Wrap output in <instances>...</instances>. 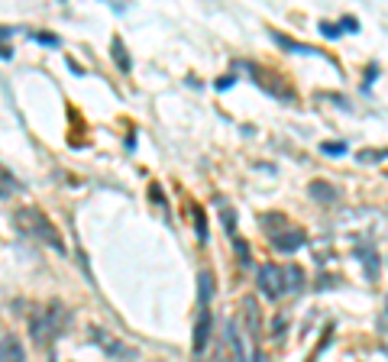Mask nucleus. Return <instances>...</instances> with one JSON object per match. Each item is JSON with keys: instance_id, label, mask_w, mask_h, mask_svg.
<instances>
[{"instance_id": "nucleus-5", "label": "nucleus", "mask_w": 388, "mask_h": 362, "mask_svg": "<svg viewBox=\"0 0 388 362\" xmlns=\"http://www.w3.org/2000/svg\"><path fill=\"white\" fill-rule=\"evenodd\" d=\"M88 337L101 346L107 356H117V359H130V356H133V349H130V346H123L120 340H113L107 330H101V327H91V330H88Z\"/></svg>"}, {"instance_id": "nucleus-16", "label": "nucleus", "mask_w": 388, "mask_h": 362, "mask_svg": "<svg viewBox=\"0 0 388 362\" xmlns=\"http://www.w3.org/2000/svg\"><path fill=\"white\" fill-rule=\"evenodd\" d=\"M194 223H198V239H201V243H207V220H204L201 207H194Z\"/></svg>"}, {"instance_id": "nucleus-7", "label": "nucleus", "mask_w": 388, "mask_h": 362, "mask_svg": "<svg viewBox=\"0 0 388 362\" xmlns=\"http://www.w3.org/2000/svg\"><path fill=\"white\" fill-rule=\"evenodd\" d=\"M0 362H26V349L17 337L0 340Z\"/></svg>"}, {"instance_id": "nucleus-21", "label": "nucleus", "mask_w": 388, "mask_h": 362, "mask_svg": "<svg viewBox=\"0 0 388 362\" xmlns=\"http://www.w3.org/2000/svg\"><path fill=\"white\" fill-rule=\"evenodd\" d=\"M382 330H388V307H385V317H382V323H379Z\"/></svg>"}, {"instance_id": "nucleus-2", "label": "nucleus", "mask_w": 388, "mask_h": 362, "mask_svg": "<svg viewBox=\"0 0 388 362\" xmlns=\"http://www.w3.org/2000/svg\"><path fill=\"white\" fill-rule=\"evenodd\" d=\"M13 227L23 236H29V239H39V243H46L49 249L65 256V239H62L59 227H55L39 207H20V211L13 214Z\"/></svg>"}, {"instance_id": "nucleus-4", "label": "nucleus", "mask_w": 388, "mask_h": 362, "mask_svg": "<svg viewBox=\"0 0 388 362\" xmlns=\"http://www.w3.org/2000/svg\"><path fill=\"white\" fill-rule=\"evenodd\" d=\"M269 243H272V249H279V253H295V249H301V246L307 243V236L295 227H285V220H282V230H272Z\"/></svg>"}, {"instance_id": "nucleus-15", "label": "nucleus", "mask_w": 388, "mask_h": 362, "mask_svg": "<svg viewBox=\"0 0 388 362\" xmlns=\"http://www.w3.org/2000/svg\"><path fill=\"white\" fill-rule=\"evenodd\" d=\"M246 317H249V333H253V340L259 337V311H256V301H246Z\"/></svg>"}, {"instance_id": "nucleus-9", "label": "nucleus", "mask_w": 388, "mask_h": 362, "mask_svg": "<svg viewBox=\"0 0 388 362\" xmlns=\"http://www.w3.org/2000/svg\"><path fill=\"white\" fill-rule=\"evenodd\" d=\"M343 29L356 33V29H359V20H356V17H343V20H340V26H337V23H321V33H324V36H330V39H337V36L343 33Z\"/></svg>"}, {"instance_id": "nucleus-12", "label": "nucleus", "mask_w": 388, "mask_h": 362, "mask_svg": "<svg viewBox=\"0 0 388 362\" xmlns=\"http://www.w3.org/2000/svg\"><path fill=\"white\" fill-rule=\"evenodd\" d=\"M110 49H113V62L120 65V71H130V68H133V62H130V55H127V46H123V39H113V43H110Z\"/></svg>"}, {"instance_id": "nucleus-13", "label": "nucleus", "mask_w": 388, "mask_h": 362, "mask_svg": "<svg viewBox=\"0 0 388 362\" xmlns=\"http://www.w3.org/2000/svg\"><path fill=\"white\" fill-rule=\"evenodd\" d=\"M356 253H359V259H363V265H366V275H375V272H379V256L375 253H369V246L366 243H359V249H356Z\"/></svg>"}, {"instance_id": "nucleus-14", "label": "nucleus", "mask_w": 388, "mask_h": 362, "mask_svg": "<svg viewBox=\"0 0 388 362\" xmlns=\"http://www.w3.org/2000/svg\"><path fill=\"white\" fill-rule=\"evenodd\" d=\"M198 285H201V307H207V301H211V295H214V275L211 272H201Z\"/></svg>"}, {"instance_id": "nucleus-10", "label": "nucleus", "mask_w": 388, "mask_h": 362, "mask_svg": "<svg viewBox=\"0 0 388 362\" xmlns=\"http://www.w3.org/2000/svg\"><path fill=\"white\" fill-rule=\"evenodd\" d=\"M272 39H275L282 49H288V52H304V55H324L321 49H314V46H304V43H295V39H288V36H282V33H272Z\"/></svg>"}, {"instance_id": "nucleus-18", "label": "nucleus", "mask_w": 388, "mask_h": 362, "mask_svg": "<svg viewBox=\"0 0 388 362\" xmlns=\"http://www.w3.org/2000/svg\"><path fill=\"white\" fill-rule=\"evenodd\" d=\"M33 43H43V46H59V36H46V33H29Z\"/></svg>"}, {"instance_id": "nucleus-3", "label": "nucleus", "mask_w": 388, "mask_h": 362, "mask_svg": "<svg viewBox=\"0 0 388 362\" xmlns=\"http://www.w3.org/2000/svg\"><path fill=\"white\" fill-rule=\"evenodd\" d=\"M68 320H71V314H68L59 301H52L46 311L36 314V317L29 320V333H33L36 346H49L52 340H55L62 330L68 327Z\"/></svg>"}, {"instance_id": "nucleus-20", "label": "nucleus", "mask_w": 388, "mask_h": 362, "mask_svg": "<svg viewBox=\"0 0 388 362\" xmlns=\"http://www.w3.org/2000/svg\"><path fill=\"white\" fill-rule=\"evenodd\" d=\"M230 85H233V78H223V81H217V91H227Z\"/></svg>"}, {"instance_id": "nucleus-19", "label": "nucleus", "mask_w": 388, "mask_h": 362, "mask_svg": "<svg viewBox=\"0 0 388 362\" xmlns=\"http://www.w3.org/2000/svg\"><path fill=\"white\" fill-rule=\"evenodd\" d=\"M321 149L327 152V155H343V152H346V146H343V143H324Z\"/></svg>"}, {"instance_id": "nucleus-11", "label": "nucleus", "mask_w": 388, "mask_h": 362, "mask_svg": "<svg viewBox=\"0 0 388 362\" xmlns=\"http://www.w3.org/2000/svg\"><path fill=\"white\" fill-rule=\"evenodd\" d=\"M20 188H23V185L13 178V172H7L4 165H0V197H10V194H17Z\"/></svg>"}, {"instance_id": "nucleus-1", "label": "nucleus", "mask_w": 388, "mask_h": 362, "mask_svg": "<svg viewBox=\"0 0 388 362\" xmlns=\"http://www.w3.org/2000/svg\"><path fill=\"white\" fill-rule=\"evenodd\" d=\"M256 285L269 301H279V298L295 295L304 288V269L301 265H262Z\"/></svg>"}, {"instance_id": "nucleus-8", "label": "nucleus", "mask_w": 388, "mask_h": 362, "mask_svg": "<svg viewBox=\"0 0 388 362\" xmlns=\"http://www.w3.org/2000/svg\"><path fill=\"white\" fill-rule=\"evenodd\" d=\"M311 197L324 204H333V201H340V188H333L330 181H311Z\"/></svg>"}, {"instance_id": "nucleus-17", "label": "nucleus", "mask_w": 388, "mask_h": 362, "mask_svg": "<svg viewBox=\"0 0 388 362\" xmlns=\"http://www.w3.org/2000/svg\"><path fill=\"white\" fill-rule=\"evenodd\" d=\"M385 155H388V149H363L359 152V162H379Z\"/></svg>"}, {"instance_id": "nucleus-6", "label": "nucleus", "mask_w": 388, "mask_h": 362, "mask_svg": "<svg viewBox=\"0 0 388 362\" xmlns=\"http://www.w3.org/2000/svg\"><path fill=\"white\" fill-rule=\"evenodd\" d=\"M211 330H214V317L207 307H201V311H198V323H194V356H198V359H201L207 343H211Z\"/></svg>"}]
</instances>
